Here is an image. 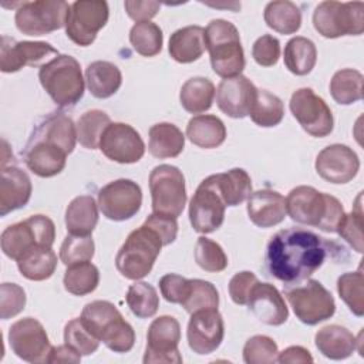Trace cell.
Masks as SVG:
<instances>
[{
  "instance_id": "9",
  "label": "cell",
  "mask_w": 364,
  "mask_h": 364,
  "mask_svg": "<svg viewBox=\"0 0 364 364\" xmlns=\"http://www.w3.org/2000/svg\"><path fill=\"white\" fill-rule=\"evenodd\" d=\"M54 239V222L44 215H33L23 222L6 228L1 233L0 243L7 257L18 260L26 252L36 246L51 247Z\"/></svg>"
},
{
  "instance_id": "4",
  "label": "cell",
  "mask_w": 364,
  "mask_h": 364,
  "mask_svg": "<svg viewBox=\"0 0 364 364\" xmlns=\"http://www.w3.org/2000/svg\"><path fill=\"white\" fill-rule=\"evenodd\" d=\"M205 44L215 74L232 78L243 71L245 53L235 24L223 18L212 20L205 28Z\"/></svg>"
},
{
  "instance_id": "2",
  "label": "cell",
  "mask_w": 364,
  "mask_h": 364,
  "mask_svg": "<svg viewBox=\"0 0 364 364\" xmlns=\"http://www.w3.org/2000/svg\"><path fill=\"white\" fill-rule=\"evenodd\" d=\"M286 210L293 222L328 233L337 232L346 215L337 198L307 185L296 186L289 192Z\"/></svg>"
},
{
  "instance_id": "55",
  "label": "cell",
  "mask_w": 364,
  "mask_h": 364,
  "mask_svg": "<svg viewBox=\"0 0 364 364\" xmlns=\"http://www.w3.org/2000/svg\"><path fill=\"white\" fill-rule=\"evenodd\" d=\"M257 282H259L257 277L252 272L243 270V272L236 273L229 282V294H230V299L233 300V303H236L239 306L247 304L252 289L255 287V284Z\"/></svg>"
},
{
  "instance_id": "28",
  "label": "cell",
  "mask_w": 364,
  "mask_h": 364,
  "mask_svg": "<svg viewBox=\"0 0 364 364\" xmlns=\"http://www.w3.org/2000/svg\"><path fill=\"white\" fill-rule=\"evenodd\" d=\"M205 50V28L200 26L182 27L173 31L169 37V55L181 64H189L199 60Z\"/></svg>"
},
{
  "instance_id": "40",
  "label": "cell",
  "mask_w": 364,
  "mask_h": 364,
  "mask_svg": "<svg viewBox=\"0 0 364 364\" xmlns=\"http://www.w3.org/2000/svg\"><path fill=\"white\" fill-rule=\"evenodd\" d=\"M64 289L74 296H85L92 293L100 283V272L91 262H81L67 266L64 273Z\"/></svg>"
},
{
  "instance_id": "10",
  "label": "cell",
  "mask_w": 364,
  "mask_h": 364,
  "mask_svg": "<svg viewBox=\"0 0 364 364\" xmlns=\"http://www.w3.org/2000/svg\"><path fill=\"white\" fill-rule=\"evenodd\" d=\"M284 296L290 303L296 317L307 324L314 326L330 317L336 311L333 294L318 282L310 279L304 283L286 289Z\"/></svg>"
},
{
  "instance_id": "27",
  "label": "cell",
  "mask_w": 364,
  "mask_h": 364,
  "mask_svg": "<svg viewBox=\"0 0 364 364\" xmlns=\"http://www.w3.org/2000/svg\"><path fill=\"white\" fill-rule=\"evenodd\" d=\"M314 344L324 357L330 360H344L357 350L358 338H355L348 328L330 324L316 333Z\"/></svg>"
},
{
  "instance_id": "32",
  "label": "cell",
  "mask_w": 364,
  "mask_h": 364,
  "mask_svg": "<svg viewBox=\"0 0 364 364\" xmlns=\"http://www.w3.org/2000/svg\"><path fill=\"white\" fill-rule=\"evenodd\" d=\"M185 148V135L171 122H159L149 128L148 149L152 156L165 159L178 156Z\"/></svg>"
},
{
  "instance_id": "35",
  "label": "cell",
  "mask_w": 364,
  "mask_h": 364,
  "mask_svg": "<svg viewBox=\"0 0 364 364\" xmlns=\"http://www.w3.org/2000/svg\"><path fill=\"white\" fill-rule=\"evenodd\" d=\"M284 65L294 75H307L316 65L317 50L311 40L297 36L284 46Z\"/></svg>"
},
{
  "instance_id": "8",
  "label": "cell",
  "mask_w": 364,
  "mask_h": 364,
  "mask_svg": "<svg viewBox=\"0 0 364 364\" xmlns=\"http://www.w3.org/2000/svg\"><path fill=\"white\" fill-rule=\"evenodd\" d=\"M152 213L178 219L186 205L185 176L173 165H158L149 173Z\"/></svg>"
},
{
  "instance_id": "59",
  "label": "cell",
  "mask_w": 364,
  "mask_h": 364,
  "mask_svg": "<svg viewBox=\"0 0 364 364\" xmlns=\"http://www.w3.org/2000/svg\"><path fill=\"white\" fill-rule=\"evenodd\" d=\"M81 355L70 346H55L51 348L48 363H80Z\"/></svg>"
},
{
  "instance_id": "53",
  "label": "cell",
  "mask_w": 364,
  "mask_h": 364,
  "mask_svg": "<svg viewBox=\"0 0 364 364\" xmlns=\"http://www.w3.org/2000/svg\"><path fill=\"white\" fill-rule=\"evenodd\" d=\"M252 55L255 61L262 67H272L279 61L280 43L276 37L264 34L259 37L252 47Z\"/></svg>"
},
{
  "instance_id": "51",
  "label": "cell",
  "mask_w": 364,
  "mask_h": 364,
  "mask_svg": "<svg viewBox=\"0 0 364 364\" xmlns=\"http://www.w3.org/2000/svg\"><path fill=\"white\" fill-rule=\"evenodd\" d=\"M361 193L358 195L355 200L354 209L344 215V219L341 225L337 229V233L357 252L363 253L364 245H363V209H361Z\"/></svg>"
},
{
  "instance_id": "44",
  "label": "cell",
  "mask_w": 364,
  "mask_h": 364,
  "mask_svg": "<svg viewBox=\"0 0 364 364\" xmlns=\"http://www.w3.org/2000/svg\"><path fill=\"white\" fill-rule=\"evenodd\" d=\"M129 41L138 54L154 57L162 50V30L152 21L135 23L129 31Z\"/></svg>"
},
{
  "instance_id": "39",
  "label": "cell",
  "mask_w": 364,
  "mask_h": 364,
  "mask_svg": "<svg viewBox=\"0 0 364 364\" xmlns=\"http://www.w3.org/2000/svg\"><path fill=\"white\" fill-rule=\"evenodd\" d=\"M363 74L353 68L334 73L330 80V94L340 105H351L363 98Z\"/></svg>"
},
{
  "instance_id": "56",
  "label": "cell",
  "mask_w": 364,
  "mask_h": 364,
  "mask_svg": "<svg viewBox=\"0 0 364 364\" xmlns=\"http://www.w3.org/2000/svg\"><path fill=\"white\" fill-rule=\"evenodd\" d=\"M144 225L149 226L151 229H154L159 237L164 242V246H168L171 243L175 242L176 235H178V222L175 218H169V216H162V215H156V213H151Z\"/></svg>"
},
{
  "instance_id": "3",
  "label": "cell",
  "mask_w": 364,
  "mask_h": 364,
  "mask_svg": "<svg viewBox=\"0 0 364 364\" xmlns=\"http://www.w3.org/2000/svg\"><path fill=\"white\" fill-rule=\"evenodd\" d=\"M84 326L111 351L128 353L135 344V331L119 310L107 300L87 303L81 313Z\"/></svg>"
},
{
  "instance_id": "21",
  "label": "cell",
  "mask_w": 364,
  "mask_h": 364,
  "mask_svg": "<svg viewBox=\"0 0 364 364\" xmlns=\"http://www.w3.org/2000/svg\"><path fill=\"white\" fill-rule=\"evenodd\" d=\"M50 55H58V51L46 41H16L9 36L1 37L0 70L3 73H16L26 65H38Z\"/></svg>"
},
{
  "instance_id": "37",
  "label": "cell",
  "mask_w": 364,
  "mask_h": 364,
  "mask_svg": "<svg viewBox=\"0 0 364 364\" xmlns=\"http://www.w3.org/2000/svg\"><path fill=\"white\" fill-rule=\"evenodd\" d=\"M218 189L226 206H237L252 193V179L242 168H233L223 173H215Z\"/></svg>"
},
{
  "instance_id": "19",
  "label": "cell",
  "mask_w": 364,
  "mask_h": 364,
  "mask_svg": "<svg viewBox=\"0 0 364 364\" xmlns=\"http://www.w3.org/2000/svg\"><path fill=\"white\" fill-rule=\"evenodd\" d=\"M189 348L199 354L213 353L223 341L225 324L218 309H202L191 314L186 330Z\"/></svg>"
},
{
  "instance_id": "48",
  "label": "cell",
  "mask_w": 364,
  "mask_h": 364,
  "mask_svg": "<svg viewBox=\"0 0 364 364\" xmlns=\"http://www.w3.org/2000/svg\"><path fill=\"white\" fill-rule=\"evenodd\" d=\"M64 341L80 355H90L97 351L100 340L84 326L81 318L70 320L64 327Z\"/></svg>"
},
{
  "instance_id": "46",
  "label": "cell",
  "mask_w": 364,
  "mask_h": 364,
  "mask_svg": "<svg viewBox=\"0 0 364 364\" xmlns=\"http://www.w3.org/2000/svg\"><path fill=\"white\" fill-rule=\"evenodd\" d=\"M181 306L189 314L202 309H218L219 293L210 282L202 279H189V289Z\"/></svg>"
},
{
  "instance_id": "24",
  "label": "cell",
  "mask_w": 364,
  "mask_h": 364,
  "mask_svg": "<svg viewBox=\"0 0 364 364\" xmlns=\"http://www.w3.org/2000/svg\"><path fill=\"white\" fill-rule=\"evenodd\" d=\"M250 311L267 326H282L289 318V309L280 291L270 283H256L247 300Z\"/></svg>"
},
{
  "instance_id": "18",
  "label": "cell",
  "mask_w": 364,
  "mask_h": 364,
  "mask_svg": "<svg viewBox=\"0 0 364 364\" xmlns=\"http://www.w3.org/2000/svg\"><path fill=\"white\" fill-rule=\"evenodd\" d=\"M98 148L108 159L118 164H135L145 154L139 132L124 122H111L102 132Z\"/></svg>"
},
{
  "instance_id": "26",
  "label": "cell",
  "mask_w": 364,
  "mask_h": 364,
  "mask_svg": "<svg viewBox=\"0 0 364 364\" xmlns=\"http://www.w3.org/2000/svg\"><path fill=\"white\" fill-rule=\"evenodd\" d=\"M31 181L18 166H1L0 181V216L27 205L31 196Z\"/></svg>"
},
{
  "instance_id": "57",
  "label": "cell",
  "mask_w": 364,
  "mask_h": 364,
  "mask_svg": "<svg viewBox=\"0 0 364 364\" xmlns=\"http://www.w3.org/2000/svg\"><path fill=\"white\" fill-rule=\"evenodd\" d=\"M125 11L127 14L136 23H142V21H149L152 17L156 16V13L159 11V1H152V0H146V1H138V0H127L124 3Z\"/></svg>"
},
{
  "instance_id": "34",
  "label": "cell",
  "mask_w": 364,
  "mask_h": 364,
  "mask_svg": "<svg viewBox=\"0 0 364 364\" xmlns=\"http://www.w3.org/2000/svg\"><path fill=\"white\" fill-rule=\"evenodd\" d=\"M17 262L18 272L28 280L50 279L57 267V255L51 247L36 246L26 252Z\"/></svg>"
},
{
  "instance_id": "45",
  "label": "cell",
  "mask_w": 364,
  "mask_h": 364,
  "mask_svg": "<svg viewBox=\"0 0 364 364\" xmlns=\"http://www.w3.org/2000/svg\"><path fill=\"white\" fill-rule=\"evenodd\" d=\"M337 291L353 314L357 317L364 314V276L361 269L341 274L337 279Z\"/></svg>"
},
{
  "instance_id": "14",
  "label": "cell",
  "mask_w": 364,
  "mask_h": 364,
  "mask_svg": "<svg viewBox=\"0 0 364 364\" xmlns=\"http://www.w3.org/2000/svg\"><path fill=\"white\" fill-rule=\"evenodd\" d=\"M290 111L300 127L311 136H327L334 128L330 107L311 88H299L291 94Z\"/></svg>"
},
{
  "instance_id": "47",
  "label": "cell",
  "mask_w": 364,
  "mask_h": 364,
  "mask_svg": "<svg viewBox=\"0 0 364 364\" xmlns=\"http://www.w3.org/2000/svg\"><path fill=\"white\" fill-rule=\"evenodd\" d=\"M195 262L202 270L218 273L226 269L228 256L219 243L200 236L195 245Z\"/></svg>"
},
{
  "instance_id": "13",
  "label": "cell",
  "mask_w": 364,
  "mask_h": 364,
  "mask_svg": "<svg viewBox=\"0 0 364 364\" xmlns=\"http://www.w3.org/2000/svg\"><path fill=\"white\" fill-rule=\"evenodd\" d=\"M226 203L218 189L216 176L210 175L200 182L189 202V220L195 232L212 233L225 220Z\"/></svg>"
},
{
  "instance_id": "42",
  "label": "cell",
  "mask_w": 364,
  "mask_h": 364,
  "mask_svg": "<svg viewBox=\"0 0 364 364\" xmlns=\"http://www.w3.org/2000/svg\"><path fill=\"white\" fill-rule=\"evenodd\" d=\"M111 124L109 117L101 109L84 112L77 121V141L87 149H97L105 128Z\"/></svg>"
},
{
  "instance_id": "16",
  "label": "cell",
  "mask_w": 364,
  "mask_h": 364,
  "mask_svg": "<svg viewBox=\"0 0 364 364\" xmlns=\"http://www.w3.org/2000/svg\"><path fill=\"white\" fill-rule=\"evenodd\" d=\"M9 344L18 358L36 364L48 363L53 348L43 324L33 317H24L11 324L9 328Z\"/></svg>"
},
{
  "instance_id": "36",
  "label": "cell",
  "mask_w": 364,
  "mask_h": 364,
  "mask_svg": "<svg viewBox=\"0 0 364 364\" xmlns=\"http://www.w3.org/2000/svg\"><path fill=\"white\" fill-rule=\"evenodd\" d=\"M215 92V85L209 78L193 77L182 85L179 100L185 111L191 114H202L212 107Z\"/></svg>"
},
{
  "instance_id": "52",
  "label": "cell",
  "mask_w": 364,
  "mask_h": 364,
  "mask_svg": "<svg viewBox=\"0 0 364 364\" xmlns=\"http://www.w3.org/2000/svg\"><path fill=\"white\" fill-rule=\"evenodd\" d=\"M26 291L16 283H3L0 286V317L7 320L24 310Z\"/></svg>"
},
{
  "instance_id": "5",
  "label": "cell",
  "mask_w": 364,
  "mask_h": 364,
  "mask_svg": "<svg viewBox=\"0 0 364 364\" xmlns=\"http://www.w3.org/2000/svg\"><path fill=\"white\" fill-rule=\"evenodd\" d=\"M38 80L58 107H73L84 95V78L80 63L67 54H58L38 70Z\"/></svg>"
},
{
  "instance_id": "43",
  "label": "cell",
  "mask_w": 364,
  "mask_h": 364,
  "mask_svg": "<svg viewBox=\"0 0 364 364\" xmlns=\"http://www.w3.org/2000/svg\"><path fill=\"white\" fill-rule=\"evenodd\" d=\"M127 304L138 318H149L156 314L159 307V296L155 287L146 282H135L128 287Z\"/></svg>"
},
{
  "instance_id": "22",
  "label": "cell",
  "mask_w": 364,
  "mask_h": 364,
  "mask_svg": "<svg viewBox=\"0 0 364 364\" xmlns=\"http://www.w3.org/2000/svg\"><path fill=\"white\" fill-rule=\"evenodd\" d=\"M257 88L245 75L223 78L216 88V104L230 118H245L250 114Z\"/></svg>"
},
{
  "instance_id": "30",
  "label": "cell",
  "mask_w": 364,
  "mask_h": 364,
  "mask_svg": "<svg viewBox=\"0 0 364 364\" xmlns=\"http://www.w3.org/2000/svg\"><path fill=\"white\" fill-rule=\"evenodd\" d=\"M85 84L95 98H109L119 90L122 74L115 64L98 60L85 68Z\"/></svg>"
},
{
  "instance_id": "23",
  "label": "cell",
  "mask_w": 364,
  "mask_h": 364,
  "mask_svg": "<svg viewBox=\"0 0 364 364\" xmlns=\"http://www.w3.org/2000/svg\"><path fill=\"white\" fill-rule=\"evenodd\" d=\"M67 155L68 154L57 144L31 136L27 144L24 162L34 175L40 178H51L65 168Z\"/></svg>"
},
{
  "instance_id": "29",
  "label": "cell",
  "mask_w": 364,
  "mask_h": 364,
  "mask_svg": "<svg viewBox=\"0 0 364 364\" xmlns=\"http://www.w3.org/2000/svg\"><path fill=\"white\" fill-rule=\"evenodd\" d=\"M98 223V203L91 195L74 198L65 209V228L70 235L90 236Z\"/></svg>"
},
{
  "instance_id": "1",
  "label": "cell",
  "mask_w": 364,
  "mask_h": 364,
  "mask_svg": "<svg viewBox=\"0 0 364 364\" xmlns=\"http://www.w3.org/2000/svg\"><path fill=\"white\" fill-rule=\"evenodd\" d=\"M326 255L323 237L303 228H289L269 240L266 264L273 277L290 286L307 280L321 267Z\"/></svg>"
},
{
  "instance_id": "6",
  "label": "cell",
  "mask_w": 364,
  "mask_h": 364,
  "mask_svg": "<svg viewBox=\"0 0 364 364\" xmlns=\"http://www.w3.org/2000/svg\"><path fill=\"white\" fill-rule=\"evenodd\" d=\"M164 246L159 235L146 225L132 230L119 247L115 266L117 270L129 280L145 277L154 267Z\"/></svg>"
},
{
  "instance_id": "54",
  "label": "cell",
  "mask_w": 364,
  "mask_h": 364,
  "mask_svg": "<svg viewBox=\"0 0 364 364\" xmlns=\"http://www.w3.org/2000/svg\"><path fill=\"white\" fill-rule=\"evenodd\" d=\"M159 289L161 294L166 301L181 304L188 293L189 279H185L175 273H168L159 279Z\"/></svg>"
},
{
  "instance_id": "41",
  "label": "cell",
  "mask_w": 364,
  "mask_h": 364,
  "mask_svg": "<svg viewBox=\"0 0 364 364\" xmlns=\"http://www.w3.org/2000/svg\"><path fill=\"white\" fill-rule=\"evenodd\" d=\"M249 115L256 125L263 128H270L282 122L284 115V107L282 100L277 95L266 90L257 88L256 100L252 105Z\"/></svg>"
},
{
  "instance_id": "17",
  "label": "cell",
  "mask_w": 364,
  "mask_h": 364,
  "mask_svg": "<svg viewBox=\"0 0 364 364\" xmlns=\"http://www.w3.org/2000/svg\"><path fill=\"white\" fill-rule=\"evenodd\" d=\"M179 341V321L172 316H159L148 328L144 363H182V357L178 350Z\"/></svg>"
},
{
  "instance_id": "20",
  "label": "cell",
  "mask_w": 364,
  "mask_h": 364,
  "mask_svg": "<svg viewBox=\"0 0 364 364\" xmlns=\"http://www.w3.org/2000/svg\"><path fill=\"white\" fill-rule=\"evenodd\" d=\"M316 172L330 183H348L360 169L357 154L344 144H333L323 148L316 158Z\"/></svg>"
},
{
  "instance_id": "11",
  "label": "cell",
  "mask_w": 364,
  "mask_h": 364,
  "mask_svg": "<svg viewBox=\"0 0 364 364\" xmlns=\"http://www.w3.org/2000/svg\"><path fill=\"white\" fill-rule=\"evenodd\" d=\"M70 4L63 0L23 1L16 10L14 21L26 36H46L65 27Z\"/></svg>"
},
{
  "instance_id": "12",
  "label": "cell",
  "mask_w": 364,
  "mask_h": 364,
  "mask_svg": "<svg viewBox=\"0 0 364 364\" xmlns=\"http://www.w3.org/2000/svg\"><path fill=\"white\" fill-rule=\"evenodd\" d=\"M108 3L104 0H77L70 4L65 20L67 37L81 46H91L98 31L107 24Z\"/></svg>"
},
{
  "instance_id": "7",
  "label": "cell",
  "mask_w": 364,
  "mask_h": 364,
  "mask_svg": "<svg viewBox=\"0 0 364 364\" xmlns=\"http://www.w3.org/2000/svg\"><path fill=\"white\" fill-rule=\"evenodd\" d=\"M313 26L326 38L360 36L364 31V3L321 1L314 9Z\"/></svg>"
},
{
  "instance_id": "15",
  "label": "cell",
  "mask_w": 364,
  "mask_h": 364,
  "mask_svg": "<svg viewBox=\"0 0 364 364\" xmlns=\"http://www.w3.org/2000/svg\"><path fill=\"white\" fill-rule=\"evenodd\" d=\"M141 205V186L131 179L112 181L98 192V208L109 220H128L139 212Z\"/></svg>"
},
{
  "instance_id": "25",
  "label": "cell",
  "mask_w": 364,
  "mask_h": 364,
  "mask_svg": "<svg viewBox=\"0 0 364 364\" xmlns=\"http://www.w3.org/2000/svg\"><path fill=\"white\" fill-rule=\"evenodd\" d=\"M247 215L253 225L267 229L282 223L287 215L286 198L272 189L252 192L247 199Z\"/></svg>"
},
{
  "instance_id": "33",
  "label": "cell",
  "mask_w": 364,
  "mask_h": 364,
  "mask_svg": "<svg viewBox=\"0 0 364 364\" xmlns=\"http://www.w3.org/2000/svg\"><path fill=\"white\" fill-rule=\"evenodd\" d=\"M31 136L51 141L67 154H71L77 142V128L73 119L65 114H53L36 128Z\"/></svg>"
},
{
  "instance_id": "58",
  "label": "cell",
  "mask_w": 364,
  "mask_h": 364,
  "mask_svg": "<svg viewBox=\"0 0 364 364\" xmlns=\"http://www.w3.org/2000/svg\"><path fill=\"white\" fill-rule=\"evenodd\" d=\"M277 363H311L313 357L310 351L301 346H290L277 354Z\"/></svg>"
},
{
  "instance_id": "31",
  "label": "cell",
  "mask_w": 364,
  "mask_h": 364,
  "mask_svg": "<svg viewBox=\"0 0 364 364\" xmlns=\"http://www.w3.org/2000/svg\"><path fill=\"white\" fill-rule=\"evenodd\" d=\"M188 139L203 149L222 145L226 139V127L216 115H196L186 125Z\"/></svg>"
},
{
  "instance_id": "38",
  "label": "cell",
  "mask_w": 364,
  "mask_h": 364,
  "mask_svg": "<svg viewBox=\"0 0 364 364\" xmlns=\"http://www.w3.org/2000/svg\"><path fill=\"white\" fill-rule=\"evenodd\" d=\"M263 17L264 23L280 34H293L301 26V11L289 0L267 3Z\"/></svg>"
},
{
  "instance_id": "50",
  "label": "cell",
  "mask_w": 364,
  "mask_h": 364,
  "mask_svg": "<svg viewBox=\"0 0 364 364\" xmlns=\"http://www.w3.org/2000/svg\"><path fill=\"white\" fill-rule=\"evenodd\" d=\"M279 354L277 344L267 336H253L243 347V361L246 364H272Z\"/></svg>"
},
{
  "instance_id": "49",
  "label": "cell",
  "mask_w": 364,
  "mask_h": 364,
  "mask_svg": "<svg viewBox=\"0 0 364 364\" xmlns=\"http://www.w3.org/2000/svg\"><path fill=\"white\" fill-rule=\"evenodd\" d=\"M94 240L91 236L68 235L60 247V260L65 266L90 262L94 256Z\"/></svg>"
}]
</instances>
